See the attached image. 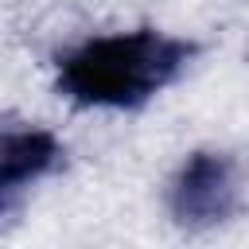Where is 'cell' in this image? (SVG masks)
Masks as SVG:
<instances>
[{"label":"cell","mask_w":249,"mask_h":249,"mask_svg":"<svg viewBox=\"0 0 249 249\" xmlns=\"http://www.w3.org/2000/svg\"><path fill=\"white\" fill-rule=\"evenodd\" d=\"M195 58V43L156 31H109L66 47L54 58V89L78 109H140L160 97Z\"/></svg>","instance_id":"cell-1"},{"label":"cell","mask_w":249,"mask_h":249,"mask_svg":"<svg viewBox=\"0 0 249 249\" xmlns=\"http://www.w3.org/2000/svg\"><path fill=\"white\" fill-rule=\"evenodd\" d=\"M62 163V144L47 128H4L0 136V210L12 214L19 195L31 191Z\"/></svg>","instance_id":"cell-3"},{"label":"cell","mask_w":249,"mask_h":249,"mask_svg":"<svg viewBox=\"0 0 249 249\" xmlns=\"http://www.w3.org/2000/svg\"><path fill=\"white\" fill-rule=\"evenodd\" d=\"M241 210V167L230 152L198 148L191 152L167 183V214L187 233H206L226 226Z\"/></svg>","instance_id":"cell-2"}]
</instances>
